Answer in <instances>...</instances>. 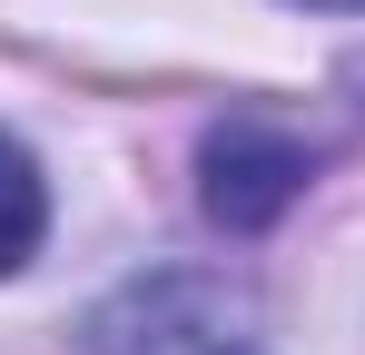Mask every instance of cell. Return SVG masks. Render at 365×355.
Instances as JSON below:
<instances>
[{"label":"cell","mask_w":365,"mask_h":355,"mask_svg":"<svg viewBox=\"0 0 365 355\" xmlns=\"http://www.w3.org/2000/svg\"><path fill=\"white\" fill-rule=\"evenodd\" d=\"M89 355H267V336L217 267H148L89 316Z\"/></svg>","instance_id":"obj_1"},{"label":"cell","mask_w":365,"mask_h":355,"mask_svg":"<svg viewBox=\"0 0 365 355\" xmlns=\"http://www.w3.org/2000/svg\"><path fill=\"white\" fill-rule=\"evenodd\" d=\"M306 187V138L267 128V118H227L207 138V217L217 227H267Z\"/></svg>","instance_id":"obj_2"},{"label":"cell","mask_w":365,"mask_h":355,"mask_svg":"<svg viewBox=\"0 0 365 355\" xmlns=\"http://www.w3.org/2000/svg\"><path fill=\"white\" fill-rule=\"evenodd\" d=\"M40 227H50V197H40V168L0 138V277L40 247Z\"/></svg>","instance_id":"obj_3"},{"label":"cell","mask_w":365,"mask_h":355,"mask_svg":"<svg viewBox=\"0 0 365 355\" xmlns=\"http://www.w3.org/2000/svg\"><path fill=\"white\" fill-rule=\"evenodd\" d=\"M306 10H365V0H306Z\"/></svg>","instance_id":"obj_4"}]
</instances>
